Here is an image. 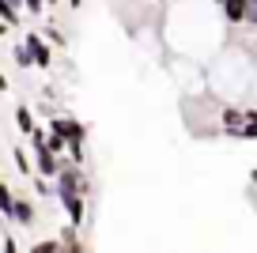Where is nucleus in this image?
<instances>
[{
  "label": "nucleus",
  "instance_id": "obj_10",
  "mask_svg": "<svg viewBox=\"0 0 257 253\" xmlns=\"http://www.w3.org/2000/svg\"><path fill=\"white\" fill-rule=\"evenodd\" d=\"M46 4H49V0H23V8L31 12V16H38V12L46 8Z\"/></svg>",
  "mask_w": 257,
  "mask_h": 253
},
{
  "label": "nucleus",
  "instance_id": "obj_4",
  "mask_svg": "<svg viewBox=\"0 0 257 253\" xmlns=\"http://www.w3.org/2000/svg\"><path fill=\"white\" fill-rule=\"evenodd\" d=\"M34 219H38L34 204H31V200H23V197H16V204H12V223H19V227H31Z\"/></svg>",
  "mask_w": 257,
  "mask_h": 253
},
{
  "label": "nucleus",
  "instance_id": "obj_7",
  "mask_svg": "<svg viewBox=\"0 0 257 253\" xmlns=\"http://www.w3.org/2000/svg\"><path fill=\"white\" fill-rule=\"evenodd\" d=\"M16 64H19V68H31V64H34L31 46H19V49H16Z\"/></svg>",
  "mask_w": 257,
  "mask_h": 253
},
{
  "label": "nucleus",
  "instance_id": "obj_1",
  "mask_svg": "<svg viewBox=\"0 0 257 253\" xmlns=\"http://www.w3.org/2000/svg\"><path fill=\"white\" fill-rule=\"evenodd\" d=\"M57 204L64 208V215H68L76 227L87 219V193H57Z\"/></svg>",
  "mask_w": 257,
  "mask_h": 253
},
{
  "label": "nucleus",
  "instance_id": "obj_16",
  "mask_svg": "<svg viewBox=\"0 0 257 253\" xmlns=\"http://www.w3.org/2000/svg\"><path fill=\"white\" fill-rule=\"evenodd\" d=\"M212 4H223V0H212Z\"/></svg>",
  "mask_w": 257,
  "mask_h": 253
},
{
  "label": "nucleus",
  "instance_id": "obj_13",
  "mask_svg": "<svg viewBox=\"0 0 257 253\" xmlns=\"http://www.w3.org/2000/svg\"><path fill=\"white\" fill-rule=\"evenodd\" d=\"M249 182H253V189H257V170H249Z\"/></svg>",
  "mask_w": 257,
  "mask_h": 253
},
{
  "label": "nucleus",
  "instance_id": "obj_14",
  "mask_svg": "<svg viewBox=\"0 0 257 253\" xmlns=\"http://www.w3.org/2000/svg\"><path fill=\"white\" fill-rule=\"evenodd\" d=\"M68 4H72V8H83V0H68Z\"/></svg>",
  "mask_w": 257,
  "mask_h": 253
},
{
  "label": "nucleus",
  "instance_id": "obj_5",
  "mask_svg": "<svg viewBox=\"0 0 257 253\" xmlns=\"http://www.w3.org/2000/svg\"><path fill=\"white\" fill-rule=\"evenodd\" d=\"M16 125H19V133H23V136H31L34 129H38V125H34V117H31V106H16Z\"/></svg>",
  "mask_w": 257,
  "mask_h": 253
},
{
  "label": "nucleus",
  "instance_id": "obj_3",
  "mask_svg": "<svg viewBox=\"0 0 257 253\" xmlns=\"http://www.w3.org/2000/svg\"><path fill=\"white\" fill-rule=\"evenodd\" d=\"M219 8H223V19L231 27H238V23H246V19H249V0H223Z\"/></svg>",
  "mask_w": 257,
  "mask_h": 253
},
{
  "label": "nucleus",
  "instance_id": "obj_8",
  "mask_svg": "<svg viewBox=\"0 0 257 253\" xmlns=\"http://www.w3.org/2000/svg\"><path fill=\"white\" fill-rule=\"evenodd\" d=\"M242 140H257V110H249V121L242 129Z\"/></svg>",
  "mask_w": 257,
  "mask_h": 253
},
{
  "label": "nucleus",
  "instance_id": "obj_2",
  "mask_svg": "<svg viewBox=\"0 0 257 253\" xmlns=\"http://www.w3.org/2000/svg\"><path fill=\"white\" fill-rule=\"evenodd\" d=\"M27 46L34 53V68H53V49L42 42V34H27Z\"/></svg>",
  "mask_w": 257,
  "mask_h": 253
},
{
  "label": "nucleus",
  "instance_id": "obj_6",
  "mask_svg": "<svg viewBox=\"0 0 257 253\" xmlns=\"http://www.w3.org/2000/svg\"><path fill=\"white\" fill-rule=\"evenodd\" d=\"M64 249V238H49V242H34L31 253H61Z\"/></svg>",
  "mask_w": 257,
  "mask_h": 253
},
{
  "label": "nucleus",
  "instance_id": "obj_15",
  "mask_svg": "<svg viewBox=\"0 0 257 253\" xmlns=\"http://www.w3.org/2000/svg\"><path fill=\"white\" fill-rule=\"evenodd\" d=\"M49 4H61V0H49Z\"/></svg>",
  "mask_w": 257,
  "mask_h": 253
},
{
  "label": "nucleus",
  "instance_id": "obj_12",
  "mask_svg": "<svg viewBox=\"0 0 257 253\" xmlns=\"http://www.w3.org/2000/svg\"><path fill=\"white\" fill-rule=\"evenodd\" d=\"M246 27H253V31H257V0H249V19H246Z\"/></svg>",
  "mask_w": 257,
  "mask_h": 253
},
{
  "label": "nucleus",
  "instance_id": "obj_9",
  "mask_svg": "<svg viewBox=\"0 0 257 253\" xmlns=\"http://www.w3.org/2000/svg\"><path fill=\"white\" fill-rule=\"evenodd\" d=\"M16 166H19V174L31 178V159H27V151H23V148H16Z\"/></svg>",
  "mask_w": 257,
  "mask_h": 253
},
{
  "label": "nucleus",
  "instance_id": "obj_11",
  "mask_svg": "<svg viewBox=\"0 0 257 253\" xmlns=\"http://www.w3.org/2000/svg\"><path fill=\"white\" fill-rule=\"evenodd\" d=\"M46 38H49V42H53V46H61V49H64V34H61V31H57V27H49V31H46Z\"/></svg>",
  "mask_w": 257,
  "mask_h": 253
}]
</instances>
